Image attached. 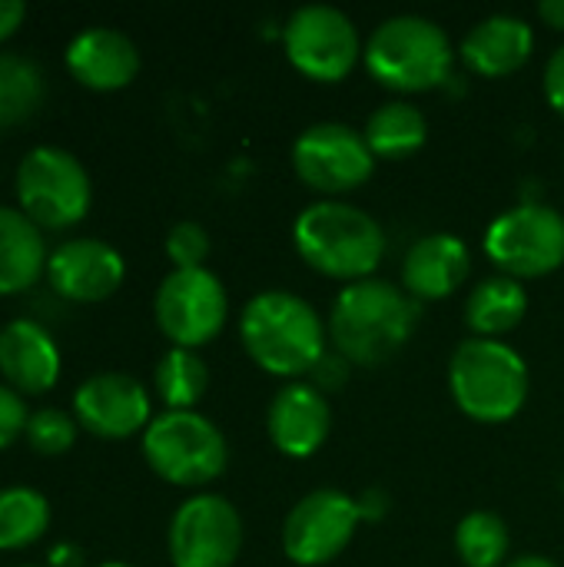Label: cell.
<instances>
[{
    "mask_svg": "<svg viewBox=\"0 0 564 567\" xmlns=\"http://www.w3.org/2000/svg\"><path fill=\"white\" fill-rule=\"evenodd\" d=\"M239 336L246 355L263 372L279 379H299L319 369L326 355V329L319 312L286 289L256 292L243 309Z\"/></svg>",
    "mask_w": 564,
    "mask_h": 567,
    "instance_id": "1",
    "label": "cell"
},
{
    "mask_svg": "<svg viewBox=\"0 0 564 567\" xmlns=\"http://www.w3.org/2000/svg\"><path fill=\"white\" fill-rule=\"evenodd\" d=\"M419 319L416 299L386 279L349 282L329 312V339L336 352L356 365L389 362L412 336Z\"/></svg>",
    "mask_w": 564,
    "mask_h": 567,
    "instance_id": "2",
    "label": "cell"
},
{
    "mask_svg": "<svg viewBox=\"0 0 564 567\" xmlns=\"http://www.w3.org/2000/svg\"><path fill=\"white\" fill-rule=\"evenodd\" d=\"M293 243L302 262L329 279H372L386 256L382 226L359 206L342 199H319L306 206L293 226Z\"/></svg>",
    "mask_w": 564,
    "mask_h": 567,
    "instance_id": "3",
    "label": "cell"
},
{
    "mask_svg": "<svg viewBox=\"0 0 564 567\" xmlns=\"http://www.w3.org/2000/svg\"><path fill=\"white\" fill-rule=\"evenodd\" d=\"M366 70L396 93H422L449 80L452 73V40L449 33L419 13H399L382 20L366 50Z\"/></svg>",
    "mask_w": 564,
    "mask_h": 567,
    "instance_id": "4",
    "label": "cell"
},
{
    "mask_svg": "<svg viewBox=\"0 0 564 567\" xmlns=\"http://www.w3.org/2000/svg\"><path fill=\"white\" fill-rule=\"evenodd\" d=\"M529 385L525 359L502 339H465L449 362L455 405L482 425L515 419L529 399Z\"/></svg>",
    "mask_w": 564,
    "mask_h": 567,
    "instance_id": "5",
    "label": "cell"
},
{
    "mask_svg": "<svg viewBox=\"0 0 564 567\" xmlns=\"http://www.w3.org/2000/svg\"><path fill=\"white\" fill-rule=\"evenodd\" d=\"M150 468L180 488H203L226 472L229 449L223 432L199 412H163L143 432Z\"/></svg>",
    "mask_w": 564,
    "mask_h": 567,
    "instance_id": "6",
    "label": "cell"
},
{
    "mask_svg": "<svg viewBox=\"0 0 564 567\" xmlns=\"http://www.w3.org/2000/svg\"><path fill=\"white\" fill-rule=\"evenodd\" d=\"M20 213L37 229H70L90 213V176L60 146H33L17 166Z\"/></svg>",
    "mask_w": 564,
    "mask_h": 567,
    "instance_id": "7",
    "label": "cell"
},
{
    "mask_svg": "<svg viewBox=\"0 0 564 567\" xmlns=\"http://www.w3.org/2000/svg\"><path fill=\"white\" fill-rule=\"evenodd\" d=\"M485 252L512 279H542L564 266V216L545 203L499 213L485 229Z\"/></svg>",
    "mask_w": 564,
    "mask_h": 567,
    "instance_id": "8",
    "label": "cell"
},
{
    "mask_svg": "<svg viewBox=\"0 0 564 567\" xmlns=\"http://www.w3.org/2000/svg\"><path fill=\"white\" fill-rule=\"evenodd\" d=\"M286 60L309 80L339 83L362 56L359 30L349 13L329 3L299 7L283 27Z\"/></svg>",
    "mask_w": 564,
    "mask_h": 567,
    "instance_id": "9",
    "label": "cell"
},
{
    "mask_svg": "<svg viewBox=\"0 0 564 567\" xmlns=\"http://www.w3.org/2000/svg\"><path fill=\"white\" fill-rule=\"evenodd\" d=\"M293 169L309 189L322 196H342L369 183L376 173V156L359 130L326 120L299 133L293 143Z\"/></svg>",
    "mask_w": 564,
    "mask_h": 567,
    "instance_id": "10",
    "label": "cell"
},
{
    "mask_svg": "<svg viewBox=\"0 0 564 567\" xmlns=\"http://www.w3.org/2000/svg\"><path fill=\"white\" fill-rule=\"evenodd\" d=\"M156 326L176 349H199L213 342L229 316L223 282L209 269H173L153 299Z\"/></svg>",
    "mask_w": 564,
    "mask_h": 567,
    "instance_id": "11",
    "label": "cell"
},
{
    "mask_svg": "<svg viewBox=\"0 0 564 567\" xmlns=\"http://www.w3.org/2000/svg\"><path fill=\"white\" fill-rule=\"evenodd\" d=\"M362 522L359 502L336 488L309 492L283 522V551L293 565L322 567L336 561Z\"/></svg>",
    "mask_w": 564,
    "mask_h": 567,
    "instance_id": "12",
    "label": "cell"
},
{
    "mask_svg": "<svg viewBox=\"0 0 564 567\" xmlns=\"http://www.w3.org/2000/svg\"><path fill=\"white\" fill-rule=\"evenodd\" d=\"M243 551V518L223 495H196L170 522L176 567H233Z\"/></svg>",
    "mask_w": 564,
    "mask_h": 567,
    "instance_id": "13",
    "label": "cell"
},
{
    "mask_svg": "<svg viewBox=\"0 0 564 567\" xmlns=\"http://www.w3.org/2000/svg\"><path fill=\"white\" fill-rule=\"evenodd\" d=\"M73 419L90 435L130 439L136 432H146L150 425V395L133 375L100 372L76 389Z\"/></svg>",
    "mask_w": 564,
    "mask_h": 567,
    "instance_id": "14",
    "label": "cell"
},
{
    "mask_svg": "<svg viewBox=\"0 0 564 567\" xmlns=\"http://www.w3.org/2000/svg\"><path fill=\"white\" fill-rule=\"evenodd\" d=\"M123 256L103 239H70L47 259V279L70 302H103L123 286Z\"/></svg>",
    "mask_w": 564,
    "mask_h": 567,
    "instance_id": "15",
    "label": "cell"
},
{
    "mask_svg": "<svg viewBox=\"0 0 564 567\" xmlns=\"http://www.w3.org/2000/svg\"><path fill=\"white\" fill-rule=\"evenodd\" d=\"M329 429H332V409L316 385L289 382L276 392L269 415H266V432H269V442L286 458L316 455L326 445Z\"/></svg>",
    "mask_w": 564,
    "mask_h": 567,
    "instance_id": "16",
    "label": "cell"
},
{
    "mask_svg": "<svg viewBox=\"0 0 564 567\" xmlns=\"http://www.w3.org/2000/svg\"><path fill=\"white\" fill-rule=\"evenodd\" d=\"M66 70L76 83L110 93L123 90L140 73V50L136 43L113 30V27H90L76 33L66 47Z\"/></svg>",
    "mask_w": 564,
    "mask_h": 567,
    "instance_id": "17",
    "label": "cell"
},
{
    "mask_svg": "<svg viewBox=\"0 0 564 567\" xmlns=\"http://www.w3.org/2000/svg\"><path fill=\"white\" fill-rule=\"evenodd\" d=\"M472 272L469 246L452 233H432L409 246L402 259V286L412 299H449Z\"/></svg>",
    "mask_w": 564,
    "mask_h": 567,
    "instance_id": "18",
    "label": "cell"
},
{
    "mask_svg": "<svg viewBox=\"0 0 564 567\" xmlns=\"http://www.w3.org/2000/svg\"><path fill=\"white\" fill-rule=\"evenodd\" d=\"M0 375L20 395H43L57 385L60 352L40 322L13 319L0 329Z\"/></svg>",
    "mask_w": 564,
    "mask_h": 567,
    "instance_id": "19",
    "label": "cell"
},
{
    "mask_svg": "<svg viewBox=\"0 0 564 567\" xmlns=\"http://www.w3.org/2000/svg\"><path fill=\"white\" fill-rule=\"evenodd\" d=\"M535 30L515 13H492L479 20L462 40V60L479 76H509L532 60Z\"/></svg>",
    "mask_w": 564,
    "mask_h": 567,
    "instance_id": "20",
    "label": "cell"
},
{
    "mask_svg": "<svg viewBox=\"0 0 564 567\" xmlns=\"http://www.w3.org/2000/svg\"><path fill=\"white\" fill-rule=\"evenodd\" d=\"M43 269V233L23 213L0 206V296L27 292Z\"/></svg>",
    "mask_w": 564,
    "mask_h": 567,
    "instance_id": "21",
    "label": "cell"
},
{
    "mask_svg": "<svg viewBox=\"0 0 564 567\" xmlns=\"http://www.w3.org/2000/svg\"><path fill=\"white\" fill-rule=\"evenodd\" d=\"M529 316V292L512 276H489L482 279L465 302V322L475 339H502L505 332L519 329Z\"/></svg>",
    "mask_w": 564,
    "mask_h": 567,
    "instance_id": "22",
    "label": "cell"
},
{
    "mask_svg": "<svg viewBox=\"0 0 564 567\" xmlns=\"http://www.w3.org/2000/svg\"><path fill=\"white\" fill-rule=\"evenodd\" d=\"M372 156L379 159H406L412 153H419L429 140V120L416 103L406 100H392L382 103L362 130Z\"/></svg>",
    "mask_w": 564,
    "mask_h": 567,
    "instance_id": "23",
    "label": "cell"
},
{
    "mask_svg": "<svg viewBox=\"0 0 564 567\" xmlns=\"http://www.w3.org/2000/svg\"><path fill=\"white\" fill-rule=\"evenodd\" d=\"M47 83L30 56L0 50V130L27 123L43 103Z\"/></svg>",
    "mask_w": 564,
    "mask_h": 567,
    "instance_id": "24",
    "label": "cell"
},
{
    "mask_svg": "<svg viewBox=\"0 0 564 567\" xmlns=\"http://www.w3.org/2000/svg\"><path fill=\"white\" fill-rule=\"evenodd\" d=\"M153 385L170 412H193L209 389V369L193 349H170L156 365Z\"/></svg>",
    "mask_w": 564,
    "mask_h": 567,
    "instance_id": "25",
    "label": "cell"
},
{
    "mask_svg": "<svg viewBox=\"0 0 564 567\" xmlns=\"http://www.w3.org/2000/svg\"><path fill=\"white\" fill-rule=\"evenodd\" d=\"M509 548V525L495 512H469L455 528V551L465 567H505Z\"/></svg>",
    "mask_w": 564,
    "mask_h": 567,
    "instance_id": "26",
    "label": "cell"
},
{
    "mask_svg": "<svg viewBox=\"0 0 564 567\" xmlns=\"http://www.w3.org/2000/svg\"><path fill=\"white\" fill-rule=\"evenodd\" d=\"M50 525V505L33 488L0 492V551H17L43 538Z\"/></svg>",
    "mask_w": 564,
    "mask_h": 567,
    "instance_id": "27",
    "label": "cell"
},
{
    "mask_svg": "<svg viewBox=\"0 0 564 567\" xmlns=\"http://www.w3.org/2000/svg\"><path fill=\"white\" fill-rule=\"evenodd\" d=\"M27 442L37 455H63L76 442V419L60 409H40L27 422Z\"/></svg>",
    "mask_w": 564,
    "mask_h": 567,
    "instance_id": "28",
    "label": "cell"
},
{
    "mask_svg": "<svg viewBox=\"0 0 564 567\" xmlns=\"http://www.w3.org/2000/svg\"><path fill=\"white\" fill-rule=\"evenodd\" d=\"M209 233L199 223H176L166 236V256L176 269H206L203 262L209 259Z\"/></svg>",
    "mask_w": 564,
    "mask_h": 567,
    "instance_id": "29",
    "label": "cell"
},
{
    "mask_svg": "<svg viewBox=\"0 0 564 567\" xmlns=\"http://www.w3.org/2000/svg\"><path fill=\"white\" fill-rule=\"evenodd\" d=\"M27 422H30V412L20 392H13L10 385H0V452L10 449L20 435H27Z\"/></svg>",
    "mask_w": 564,
    "mask_h": 567,
    "instance_id": "30",
    "label": "cell"
},
{
    "mask_svg": "<svg viewBox=\"0 0 564 567\" xmlns=\"http://www.w3.org/2000/svg\"><path fill=\"white\" fill-rule=\"evenodd\" d=\"M545 96H548L552 110L564 116V43L545 63Z\"/></svg>",
    "mask_w": 564,
    "mask_h": 567,
    "instance_id": "31",
    "label": "cell"
},
{
    "mask_svg": "<svg viewBox=\"0 0 564 567\" xmlns=\"http://www.w3.org/2000/svg\"><path fill=\"white\" fill-rule=\"evenodd\" d=\"M23 17H27V7L20 0H0V43L20 30Z\"/></svg>",
    "mask_w": 564,
    "mask_h": 567,
    "instance_id": "32",
    "label": "cell"
},
{
    "mask_svg": "<svg viewBox=\"0 0 564 567\" xmlns=\"http://www.w3.org/2000/svg\"><path fill=\"white\" fill-rule=\"evenodd\" d=\"M539 17H542L552 30H564V0H542V3H539Z\"/></svg>",
    "mask_w": 564,
    "mask_h": 567,
    "instance_id": "33",
    "label": "cell"
},
{
    "mask_svg": "<svg viewBox=\"0 0 564 567\" xmlns=\"http://www.w3.org/2000/svg\"><path fill=\"white\" fill-rule=\"evenodd\" d=\"M80 565V551L76 548H57L53 551V567H76Z\"/></svg>",
    "mask_w": 564,
    "mask_h": 567,
    "instance_id": "34",
    "label": "cell"
},
{
    "mask_svg": "<svg viewBox=\"0 0 564 567\" xmlns=\"http://www.w3.org/2000/svg\"><path fill=\"white\" fill-rule=\"evenodd\" d=\"M505 567H562V565H555L552 558H542V555H522V558L509 561Z\"/></svg>",
    "mask_w": 564,
    "mask_h": 567,
    "instance_id": "35",
    "label": "cell"
},
{
    "mask_svg": "<svg viewBox=\"0 0 564 567\" xmlns=\"http://www.w3.org/2000/svg\"><path fill=\"white\" fill-rule=\"evenodd\" d=\"M96 567H130V565H120V561H103V565Z\"/></svg>",
    "mask_w": 564,
    "mask_h": 567,
    "instance_id": "36",
    "label": "cell"
}]
</instances>
